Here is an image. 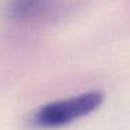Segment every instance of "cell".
I'll return each mask as SVG.
<instances>
[{"mask_svg":"<svg viewBox=\"0 0 130 130\" xmlns=\"http://www.w3.org/2000/svg\"><path fill=\"white\" fill-rule=\"evenodd\" d=\"M104 101L100 91H86L69 98L53 101L36 109L29 119L33 129H60L90 115Z\"/></svg>","mask_w":130,"mask_h":130,"instance_id":"1","label":"cell"},{"mask_svg":"<svg viewBox=\"0 0 130 130\" xmlns=\"http://www.w3.org/2000/svg\"><path fill=\"white\" fill-rule=\"evenodd\" d=\"M68 0H4L2 11L8 21L22 25H39L61 17Z\"/></svg>","mask_w":130,"mask_h":130,"instance_id":"2","label":"cell"}]
</instances>
